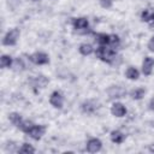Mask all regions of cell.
Here are the masks:
<instances>
[{
    "label": "cell",
    "instance_id": "1",
    "mask_svg": "<svg viewBox=\"0 0 154 154\" xmlns=\"http://www.w3.org/2000/svg\"><path fill=\"white\" fill-rule=\"evenodd\" d=\"M94 54L100 61H102L105 64H108V65H114L116 60L119 58L118 53H117V49H114L109 46H97L95 48Z\"/></svg>",
    "mask_w": 154,
    "mask_h": 154
},
{
    "label": "cell",
    "instance_id": "2",
    "mask_svg": "<svg viewBox=\"0 0 154 154\" xmlns=\"http://www.w3.org/2000/svg\"><path fill=\"white\" fill-rule=\"evenodd\" d=\"M19 38H20L19 28H11L2 36L1 43H2V46H6V47H13V46H16L18 43Z\"/></svg>",
    "mask_w": 154,
    "mask_h": 154
},
{
    "label": "cell",
    "instance_id": "3",
    "mask_svg": "<svg viewBox=\"0 0 154 154\" xmlns=\"http://www.w3.org/2000/svg\"><path fill=\"white\" fill-rule=\"evenodd\" d=\"M71 25H72L73 30L78 34H81V35H85L90 30L89 19L87 17H75V18H72Z\"/></svg>",
    "mask_w": 154,
    "mask_h": 154
},
{
    "label": "cell",
    "instance_id": "4",
    "mask_svg": "<svg viewBox=\"0 0 154 154\" xmlns=\"http://www.w3.org/2000/svg\"><path fill=\"white\" fill-rule=\"evenodd\" d=\"M81 112L83 114L87 116H93L97 112V109L100 108V102L95 99H85L81 105H79Z\"/></svg>",
    "mask_w": 154,
    "mask_h": 154
},
{
    "label": "cell",
    "instance_id": "5",
    "mask_svg": "<svg viewBox=\"0 0 154 154\" xmlns=\"http://www.w3.org/2000/svg\"><path fill=\"white\" fill-rule=\"evenodd\" d=\"M28 58H29V61L31 64L37 65V66L49 64V54L46 52H42V51H36V52L29 54Z\"/></svg>",
    "mask_w": 154,
    "mask_h": 154
},
{
    "label": "cell",
    "instance_id": "6",
    "mask_svg": "<svg viewBox=\"0 0 154 154\" xmlns=\"http://www.w3.org/2000/svg\"><path fill=\"white\" fill-rule=\"evenodd\" d=\"M107 95H108V99L112 100V101H116L118 99H122V97H125L128 95V91L125 90L124 87L122 85H118V84H112L107 88L106 90Z\"/></svg>",
    "mask_w": 154,
    "mask_h": 154
},
{
    "label": "cell",
    "instance_id": "7",
    "mask_svg": "<svg viewBox=\"0 0 154 154\" xmlns=\"http://www.w3.org/2000/svg\"><path fill=\"white\" fill-rule=\"evenodd\" d=\"M48 101L53 108L61 109L64 107V103H65V96L60 90H53L48 97Z\"/></svg>",
    "mask_w": 154,
    "mask_h": 154
},
{
    "label": "cell",
    "instance_id": "8",
    "mask_svg": "<svg viewBox=\"0 0 154 154\" xmlns=\"http://www.w3.org/2000/svg\"><path fill=\"white\" fill-rule=\"evenodd\" d=\"M46 130H47L46 125H43V124H36V123H34V124L31 125V128L28 130L26 135H28L30 138H32L34 141H40V140H41V138L45 136V134H46Z\"/></svg>",
    "mask_w": 154,
    "mask_h": 154
},
{
    "label": "cell",
    "instance_id": "9",
    "mask_svg": "<svg viewBox=\"0 0 154 154\" xmlns=\"http://www.w3.org/2000/svg\"><path fill=\"white\" fill-rule=\"evenodd\" d=\"M102 149V141L99 137H89L85 142V150L90 154L99 153Z\"/></svg>",
    "mask_w": 154,
    "mask_h": 154
},
{
    "label": "cell",
    "instance_id": "10",
    "mask_svg": "<svg viewBox=\"0 0 154 154\" xmlns=\"http://www.w3.org/2000/svg\"><path fill=\"white\" fill-rule=\"evenodd\" d=\"M29 83L35 89H43L48 85L49 79L45 75H36V76H31L29 78Z\"/></svg>",
    "mask_w": 154,
    "mask_h": 154
},
{
    "label": "cell",
    "instance_id": "11",
    "mask_svg": "<svg viewBox=\"0 0 154 154\" xmlns=\"http://www.w3.org/2000/svg\"><path fill=\"white\" fill-rule=\"evenodd\" d=\"M109 112L113 117L116 118H123L126 116L128 113V108L123 103V102H119V101H113L111 108H109Z\"/></svg>",
    "mask_w": 154,
    "mask_h": 154
},
{
    "label": "cell",
    "instance_id": "12",
    "mask_svg": "<svg viewBox=\"0 0 154 154\" xmlns=\"http://www.w3.org/2000/svg\"><path fill=\"white\" fill-rule=\"evenodd\" d=\"M154 71V58L147 55L143 58L142 60V66H141V72L144 75V76H150Z\"/></svg>",
    "mask_w": 154,
    "mask_h": 154
},
{
    "label": "cell",
    "instance_id": "13",
    "mask_svg": "<svg viewBox=\"0 0 154 154\" xmlns=\"http://www.w3.org/2000/svg\"><path fill=\"white\" fill-rule=\"evenodd\" d=\"M140 18L143 23L148 24L149 26H154V7H147L142 10Z\"/></svg>",
    "mask_w": 154,
    "mask_h": 154
},
{
    "label": "cell",
    "instance_id": "14",
    "mask_svg": "<svg viewBox=\"0 0 154 154\" xmlns=\"http://www.w3.org/2000/svg\"><path fill=\"white\" fill-rule=\"evenodd\" d=\"M126 138V135L119 130V129H114L109 132V140L114 143V144H122Z\"/></svg>",
    "mask_w": 154,
    "mask_h": 154
},
{
    "label": "cell",
    "instance_id": "15",
    "mask_svg": "<svg viewBox=\"0 0 154 154\" xmlns=\"http://www.w3.org/2000/svg\"><path fill=\"white\" fill-rule=\"evenodd\" d=\"M140 75H141L140 70H138L137 67L132 66V65L128 66L126 70H125V72H124L125 78H128L129 81H137V79L140 78Z\"/></svg>",
    "mask_w": 154,
    "mask_h": 154
},
{
    "label": "cell",
    "instance_id": "16",
    "mask_svg": "<svg viewBox=\"0 0 154 154\" xmlns=\"http://www.w3.org/2000/svg\"><path fill=\"white\" fill-rule=\"evenodd\" d=\"M78 52H79V54L83 55V57H89V55H91V54L95 52V48H94V46H93L91 43H89V42H82V43L78 46Z\"/></svg>",
    "mask_w": 154,
    "mask_h": 154
},
{
    "label": "cell",
    "instance_id": "17",
    "mask_svg": "<svg viewBox=\"0 0 154 154\" xmlns=\"http://www.w3.org/2000/svg\"><path fill=\"white\" fill-rule=\"evenodd\" d=\"M128 94H129V96H130L131 100L140 101V100H142V99L144 97V95H146V89L142 88V87H137V88L131 89Z\"/></svg>",
    "mask_w": 154,
    "mask_h": 154
},
{
    "label": "cell",
    "instance_id": "18",
    "mask_svg": "<svg viewBox=\"0 0 154 154\" xmlns=\"http://www.w3.org/2000/svg\"><path fill=\"white\" fill-rule=\"evenodd\" d=\"M95 36V42L97 46H108L109 43V34L106 32H96L94 34Z\"/></svg>",
    "mask_w": 154,
    "mask_h": 154
},
{
    "label": "cell",
    "instance_id": "19",
    "mask_svg": "<svg viewBox=\"0 0 154 154\" xmlns=\"http://www.w3.org/2000/svg\"><path fill=\"white\" fill-rule=\"evenodd\" d=\"M14 63V58H12L10 54H2L0 58V66L1 69H12Z\"/></svg>",
    "mask_w": 154,
    "mask_h": 154
},
{
    "label": "cell",
    "instance_id": "20",
    "mask_svg": "<svg viewBox=\"0 0 154 154\" xmlns=\"http://www.w3.org/2000/svg\"><path fill=\"white\" fill-rule=\"evenodd\" d=\"M26 67H28V66H26V63H25L24 58H22V57H17V58H14V63H13L12 69H13L16 72L25 71Z\"/></svg>",
    "mask_w": 154,
    "mask_h": 154
},
{
    "label": "cell",
    "instance_id": "21",
    "mask_svg": "<svg viewBox=\"0 0 154 154\" xmlns=\"http://www.w3.org/2000/svg\"><path fill=\"white\" fill-rule=\"evenodd\" d=\"M23 117H22V114L20 113H18V112H11L10 114H8V122L14 126V128H17L18 129V126L20 125V123L23 122Z\"/></svg>",
    "mask_w": 154,
    "mask_h": 154
},
{
    "label": "cell",
    "instance_id": "22",
    "mask_svg": "<svg viewBox=\"0 0 154 154\" xmlns=\"http://www.w3.org/2000/svg\"><path fill=\"white\" fill-rule=\"evenodd\" d=\"M35 152H36V149L32 147V144H30L28 142L22 143L20 147H18V150H17V153H22V154H32Z\"/></svg>",
    "mask_w": 154,
    "mask_h": 154
},
{
    "label": "cell",
    "instance_id": "23",
    "mask_svg": "<svg viewBox=\"0 0 154 154\" xmlns=\"http://www.w3.org/2000/svg\"><path fill=\"white\" fill-rule=\"evenodd\" d=\"M120 43H122V40H120L119 35H117V34H109V43H108L109 47L117 49V48L120 47Z\"/></svg>",
    "mask_w": 154,
    "mask_h": 154
},
{
    "label": "cell",
    "instance_id": "24",
    "mask_svg": "<svg viewBox=\"0 0 154 154\" xmlns=\"http://www.w3.org/2000/svg\"><path fill=\"white\" fill-rule=\"evenodd\" d=\"M34 124V122H31V120H29V119H23V122L20 123V125L18 126V130H20L22 132H24V134H26L28 132V130L31 128V125Z\"/></svg>",
    "mask_w": 154,
    "mask_h": 154
},
{
    "label": "cell",
    "instance_id": "25",
    "mask_svg": "<svg viewBox=\"0 0 154 154\" xmlns=\"http://www.w3.org/2000/svg\"><path fill=\"white\" fill-rule=\"evenodd\" d=\"M113 0H99V5L105 10H111L113 7Z\"/></svg>",
    "mask_w": 154,
    "mask_h": 154
},
{
    "label": "cell",
    "instance_id": "26",
    "mask_svg": "<svg viewBox=\"0 0 154 154\" xmlns=\"http://www.w3.org/2000/svg\"><path fill=\"white\" fill-rule=\"evenodd\" d=\"M147 48H148L149 52L154 53V35L149 38V41H148V43H147Z\"/></svg>",
    "mask_w": 154,
    "mask_h": 154
},
{
    "label": "cell",
    "instance_id": "27",
    "mask_svg": "<svg viewBox=\"0 0 154 154\" xmlns=\"http://www.w3.org/2000/svg\"><path fill=\"white\" fill-rule=\"evenodd\" d=\"M148 108H149L152 112H154V97L150 99V101H149V103H148Z\"/></svg>",
    "mask_w": 154,
    "mask_h": 154
},
{
    "label": "cell",
    "instance_id": "28",
    "mask_svg": "<svg viewBox=\"0 0 154 154\" xmlns=\"http://www.w3.org/2000/svg\"><path fill=\"white\" fill-rule=\"evenodd\" d=\"M149 150H150L152 153H154V143H153V144H152V146L149 147Z\"/></svg>",
    "mask_w": 154,
    "mask_h": 154
},
{
    "label": "cell",
    "instance_id": "29",
    "mask_svg": "<svg viewBox=\"0 0 154 154\" xmlns=\"http://www.w3.org/2000/svg\"><path fill=\"white\" fill-rule=\"evenodd\" d=\"M32 2H38V1H41V0H31Z\"/></svg>",
    "mask_w": 154,
    "mask_h": 154
}]
</instances>
